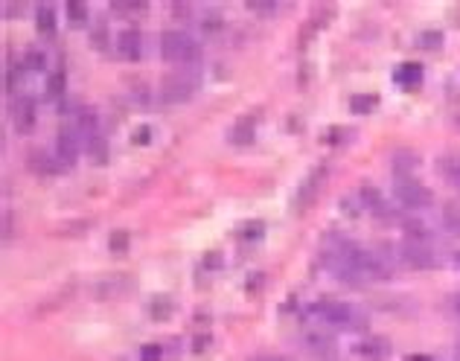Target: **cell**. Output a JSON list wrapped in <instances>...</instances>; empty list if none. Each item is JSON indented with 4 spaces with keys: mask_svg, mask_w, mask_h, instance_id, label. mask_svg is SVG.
Returning <instances> with one entry per match:
<instances>
[{
    "mask_svg": "<svg viewBox=\"0 0 460 361\" xmlns=\"http://www.w3.org/2000/svg\"><path fill=\"white\" fill-rule=\"evenodd\" d=\"M309 318L323 326H335V330H367V318L353 303L332 300V298L309 303Z\"/></svg>",
    "mask_w": 460,
    "mask_h": 361,
    "instance_id": "6da1fadb",
    "label": "cell"
},
{
    "mask_svg": "<svg viewBox=\"0 0 460 361\" xmlns=\"http://www.w3.org/2000/svg\"><path fill=\"white\" fill-rule=\"evenodd\" d=\"M160 56L175 68H199L201 44L187 29H163L160 32Z\"/></svg>",
    "mask_w": 460,
    "mask_h": 361,
    "instance_id": "7a4b0ae2",
    "label": "cell"
},
{
    "mask_svg": "<svg viewBox=\"0 0 460 361\" xmlns=\"http://www.w3.org/2000/svg\"><path fill=\"white\" fill-rule=\"evenodd\" d=\"M199 70L195 68H181V70H169L167 76L160 79V88H158V96L160 102L167 105H178V102H190L195 88H199Z\"/></svg>",
    "mask_w": 460,
    "mask_h": 361,
    "instance_id": "3957f363",
    "label": "cell"
},
{
    "mask_svg": "<svg viewBox=\"0 0 460 361\" xmlns=\"http://www.w3.org/2000/svg\"><path fill=\"white\" fill-rule=\"evenodd\" d=\"M393 195H397L399 204L408 207V210H425V207H431V201H434L431 190L425 187L422 180H417L414 175L393 180Z\"/></svg>",
    "mask_w": 460,
    "mask_h": 361,
    "instance_id": "277c9868",
    "label": "cell"
},
{
    "mask_svg": "<svg viewBox=\"0 0 460 361\" xmlns=\"http://www.w3.org/2000/svg\"><path fill=\"white\" fill-rule=\"evenodd\" d=\"M326 175H330V167H326V163H321V167H315V169H312V172L300 180L298 192H294V210H298V213H306L312 204L318 201V195H321V190H323V184H326Z\"/></svg>",
    "mask_w": 460,
    "mask_h": 361,
    "instance_id": "5b68a950",
    "label": "cell"
},
{
    "mask_svg": "<svg viewBox=\"0 0 460 361\" xmlns=\"http://www.w3.org/2000/svg\"><path fill=\"white\" fill-rule=\"evenodd\" d=\"M135 277L131 274H108V277H100V280L93 283V298L102 300V303H111V300H120L125 294L135 291Z\"/></svg>",
    "mask_w": 460,
    "mask_h": 361,
    "instance_id": "8992f818",
    "label": "cell"
},
{
    "mask_svg": "<svg viewBox=\"0 0 460 361\" xmlns=\"http://www.w3.org/2000/svg\"><path fill=\"white\" fill-rule=\"evenodd\" d=\"M82 135L79 131L68 123L64 128H59V137H56V158H59V163L64 169H70L73 163L79 160V152H82Z\"/></svg>",
    "mask_w": 460,
    "mask_h": 361,
    "instance_id": "52a82bcc",
    "label": "cell"
},
{
    "mask_svg": "<svg viewBox=\"0 0 460 361\" xmlns=\"http://www.w3.org/2000/svg\"><path fill=\"white\" fill-rule=\"evenodd\" d=\"M399 259L405 262L408 268H417V271H425V268L437 266V256H434V251L429 248V245H425V242H411V239L399 248Z\"/></svg>",
    "mask_w": 460,
    "mask_h": 361,
    "instance_id": "ba28073f",
    "label": "cell"
},
{
    "mask_svg": "<svg viewBox=\"0 0 460 361\" xmlns=\"http://www.w3.org/2000/svg\"><path fill=\"white\" fill-rule=\"evenodd\" d=\"M358 201H361V210L373 213L376 219H382V222H393V219H397V210H393V207L382 199V192L376 190V187H370V184H361Z\"/></svg>",
    "mask_w": 460,
    "mask_h": 361,
    "instance_id": "9c48e42d",
    "label": "cell"
},
{
    "mask_svg": "<svg viewBox=\"0 0 460 361\" xmlns=\"http://www.w3.org/2000/svg\"><path fill=\"white\" fill-rule=\"evenodd\" d=\"M256 125H259L256 114H242V117H236L233 125L227 128V143L230 146H248V143H254Z\"/></svg>",
    "mask_w": 460,
    "mask_h": 361,
    "instance_id": "30bf717a",
    "label": "cell"
},
{
    "mask_svg": "<svg viewBox=\"0 0 460 361\" xmlns=\"http://www.w3.org/2000/svg\"><path fill=\"white\" fill-rule=\"evenodd\" d=\"M36 120H38V111H36V102H32V96H18L12 105V123H15V131H21V135H29L32 128H36Z\"/></svg>",
    "mask_w": 460,
    "mask_h": 361,
    "instance_id": "8fae6325",
    "label": "cell"
},
{
    "mask_svg": "<svg viewBox=\"0 0 460 361\" xmlns=\"http://www.w3.org/2000/svg\"><path fill=\"white\" fill-rule=\"evenodd\" d=\"M353 350L365 361H388L390 358V341L379 338V335H367V338H361Z\"/></svg>",
    "mask_w": 460,
    "mask_h": 361,
    "instance_id": "7c38bea8",
    "label": "cell"
},
{
    "mask_svg": "<svg viewBox=\"0 0 460 361\" xmlns=\"http://www.w3.org/2000/svg\"><path fill=\"white\" fill-rule=\"evenodd\" d=\"M300 344H303V350L312 353V355H330V353L335 350V335L326 332V330H321V326H315V330L303 332Z\"/></svg>",
    "mask_w": 460,
    "mask_h": 361,
    "instance_id": "4fadbf2b",
    "label": "cell"
},
{
    "mask_svg": "<svg viewBox=\"0 0 460 361\" xmlns=\"http://www.w3.org/2000/svg\"><path fill=\"white\" fill-rule=\"evenodd\" d=\"M117 53L128 61H137L143 56V32L137 26H125L117 36Z\"/></svg>",
    "mask_w": 460,
    "mask_h": 361,
    "instance_id": "5bb4252c",
    "label": "cell"
},
{
    "mask_svg": "<svg viewBox=\"0 0 460 361\" xmlns=\"http://www.w3.org/2000/svg\"><path fill=\"white\" fill-rule=\"evenodd\" d=\"M437 172L454 192H460V155H454V152L440 155L437 158Z\"/></svg>",
    "mask_w": 460,
    "mask_h": 361,
    "instance_id": "9a60e30c",
    "label": "cell"
},
{
    "mask_svg": "<svg viewBox=\"0 0 460 361\" xmlns=\"http://www.w3.org/2000/svg\"><path fill=\"white\" fill-rule=\"evenodd\" d=\"M85 152L91 155V160L96 163V167H105L108 163V140L102 137V131H93V135L85 137Z\"/></svg>",
    "mask_w": 460,
    "mask_h": 361,
    "instance_id": "2e32d148",
    "label": "cell"
},
{
    "mask_svg": "<svg viewBox=\"0 0 460 361\" xmlns=\"http://www.w3.org/2000/svg\"><path fill=\"white\" fill-rule=\"evenodd\" d=\"M26 163H29V169L36 172V175H56L59 169H64L61 163H59V158L56 155H47V152H32L26 158Z\"/></svg>",
    "mask_w": 460,
    "mask_h": 361,
    "instance_id": "e0dca14e",
    "label": "cell"
},
{
    "mask_svg": "<svg viewBox=\"0 0 460 361\" xmlns=\"http://www.w3.org/2000/svg\"><path fill=\"white\" fill-rule=\"evenodd\" d=\"M393 79L399 82L402 88H420V82H422V64L420 61H402L397 73H393Z\"/></svg>",
    "mask_w": 460,
    "mask_h": 361,
    "instance_id": "ac0fdd59",
    "label": "cell"
},
{
    "mask_svg": "<svg viewBox=\"0 0 460 361\" xmlns=\"http://www.w3.org/2000/svg\"><path fill=\"white\" fill-rule=\"evenodd\" d=\"M417 167H420V155L417 152L399 149L397 155H393V175H397V178H411Z\"/></svg>",
    "mask_w": 460,
    "mask_h": 361,
    "instance_id": "d6986e66",
    "label": "cell"
},
{
    "mask_svg": "<svg viewBox=\"0 0 460 361\" xmlns=\"http://www.w3.org/2000/svg\"><path fill=\"white\" fill-rule=\"evenodd\" d=\"M172 312H175V300L169 294H155L149 300V318H155V321H169Z\"/></svg>",
    "mask_w": 460,
    "mask_h": 361,
    "instance_id": "ffe728a7",
    "label": "cell"
},
{
    "mask_svg": "<svg viewBox=\"0 0 460 361\" xmlns=\"http://www.w3.org/2000/svg\"><path fill=\"white\" fill-rule=\"evenodd\" d=\"M36 26H38V32H44V36H53V32H56V9L50 3H38Z\"/></svg>",
    "mask_w": 460,
    "mask_h": 361,
    "instance_id": "44dd1931",
    "label": "cell"
},
{
    "mask_svg": "<svg viewBox=\"0 0 460 361\" xmlns=\"http://www.w3.org/2000/svg\"><path fill=\"white\" fill-rule=\"evenodd\" d=\"M64 88H68V76H64L61 68L47 73V85H44V91H47V96H50V100H59V96L64 93Z\"/></svg>",
    "mask_w": 460,
    "mask_h": 361,
    "instance_id": "7402d4cb",
    "label": "cell"
},
{
    "mask_svg": "<svg viewBox=\"0 0 460 361\" xmlns=\"http://www.w3.org/2000/svg\"><path fill=\"white\" fill-rule=\"evenodd\" d=\"M376 108H379V96H376V93H355L350 100V111L353 114H370Z\"/></svg>",
    "mask_w": 460,
    "mask_h": 361,
    "instance_id": "603a6c76",
    "label": "cell"
},
{
    "mask_svg": "<svg viewBox=\"0 0 460 361\" xmlns=\"http://www.w3.org/2000/svg\"><path fill=\"white\" fill-rule=\"evenodd\" d=\"M199 26L201 32H207V36H216V32L224 29V15L222 12H201V18H199Z\"/></svg>",
    "mask_w": 460,
    "mask_h": 361,
    "instance_id": "cb8c5ba5",
    "label": "cell"
},
{
    "mask_svg": "<svg viewBox=\"0 0 460 361\" xmlns=\"http://www.w3.org/2000/svg\"><path fill=\"white\" fill-rule=\"evenodd\" d=\"M440 216H443V227H446L452 236H460V204H454V201L446 204Z\"/></svg>",
    "mask_w": 460,
    "mask_h": 361,
    "instance_id": "d4e9b609",
    "label": "cell"
},
{
    "mask_svg": "<svg viewBox=\"0 0 460 361\" xmlns=\"http://www.w3.org/2000/svg\"><path fill=\"white\" fill-rule=\"evenodd\" d=\"M21 61H24L26 70H36V73H38V70L47 68V53L41 50V47H26V53H24Z\"/></svg>",
    "mask_w": 460,
    "mask_h": 361,
    "instance_id": "484cf974",
    "label": "cell"
},
{
    "mask_svg": "<svg viewBox=\"0 0 460 361\" xmlns=\"http://www.w3.org/2000/svg\"><path fill=\"white\" fill-rule=\"evenodd\" d=\"M64 12H68V21H70L73 26H82V24L88 21V6H85V0H68Z\"/></svg>",
    "mask_w": 460,
    "mask_h": 361,
    "instance_id": "4316f807",
    "label": "cell"
},
{
    "mask_svg": "<svg viewBox=\"0 0 460 361\" xmlns=\"http://www.w3.org/2000/svg\"><path fill=\"white\" fill-rule=\"evenodd\" d=\"M128 100L135 102V105H140V108H146L152 102V91H149V85H143V82H135L131 85V91H128Z\"/></svg>",
    "mask_w": 460,
    "mask_h": 361,
    "instance_id": "83f0119b",
    "label": "cell"
},
{
    "mask_svg": "<svg viewBox=\"0 0 460 361\" xmlns=\"http://www.w3.org/2000/svg\"><path fill=\"white\" fill-rule=\"evenodd\" d=\"M420 47H422V50H440V47H443V32L440 29H425L420 36Z\"/></svg>",
    "mask_w": 460,
    "mask_h": 361,
    "instance_id": "f1b7e54d",
    "label": "cell"
},
{
    "mask_svg": "<svg viewBox=\"0 0 460 361\" xmlns=\"http://www.w3.org/2000/svg\"><path fill=\"white\" fill-rule=\"evenodd\" d=\"M111 9L120 15H135V12H146V3L143 0H114Z\"/></svg>",
    "mask_w": 460,
    "mask_h": 361,
    "instance_id": "f546056e",
    "label": "cell"
},
{
    "mask_svg": "<svg viewBox=\"0 0 460 361\" xmlns=\"http://www.w3.org/2000/svg\"><path fill=\"white\" fill-rule=\"evenodd\" d=\"M91 41H93L96 50H105V47H108V24L96 21V24L91 26Z\"/></svg>",
    "mask_w": 460,
    "mask_h": 361,
    "instance_id": "4dcf8cb0",
    "label": "cell"
},
{
    "mask_svg": "<svg viewBox=\"0 0 460 361\" xmlns=\"http://www.w3.org/2000/svg\"><path fill=\"white\" fill-rule=\"evenodd\" d=\"M128 242H131V233H128V231H114L111 239H108V248H111L114 254H123V251L128 248Z\"/></svg>",
    "mask_w": 460,
    "mask_h": 361,
    "instance_id": "1f68e13d",
    "label": "cell"
},
{
    "mask_svg": "<svg viewBox=\"0 0 460 361\" xmlns=\"http://www.w3.org/2000/svg\"><path fill=\"white\" fill-rule=\"evenodd\" d=\"M163 358H167L163 344H146V347H140V361H163Z\"/></svg>",
    "mask_w": 460,
    "mask_h": 361,
    "instance_id": "d6a6232c",
    "label": "cell"
},
{
    "mask_svg": "<svg viewBox=\"0 0 460 361\" xmlns=\"http://www.w3.org/2000/svg\"><path fill=\"white\" fill-rule=\"evenodd\" d=\"M91 224H93V222H88V219H79V222H70V224H61V227H59V236H79V233H85Z\"/></svg>",
    "mask_w": 460,
    "mask_h": 361,
    "instance_id": "836d02e7",
    "label": "cell"
},
{
    "mask_svg": "<svg viewBox=\"0 0 460 361\" xmlns=\"http://www.w3.org/2000/svg\"><path fill=\"white\" fill-rule=\"evenodd\" d=\"M262 231H266V224H262V222H248V224L242 227L239 239H242V242H256V239L262 236Z\"/></svg>",
    "mask_w": 460,
    "mask_h": 361,
    "instance_id": "e575fe53",
    "label": "cell"
},
{
    "mask_svg": "<svg viewBox=\"0 0 460 361\" xmlns=\"http://www.w3.org/2000/svg\"><path fill=\"white\" fill-rule=\"evenodd\" d=\"M219 268H224V256L219 251H210L201 256V271H219Z\"/></svg>",
    "mask_w": 460,
    "mask_h": 361,
    "instance_id": "d590c367",
    "label": "cell"
},
{
    "mask_svg": "<svg viewBox=\"0 0 460 361\" xmlns=\"http://www.w3.org/2000/svg\"><path fill=\"white\" fill-rule=\"evenodd\" d=\"M21 70H26L24 68V61H9L6 64V91H15V85H18V79H21Z\"/></svg>",
    "mask_w": 460,
    "mask_h": 361,
    "instance_id": "8d00e7d4",
    "label": "cell"
},
{
    "mask_svg": "<svg viewBox=\"0 0 460 361\" xmlns=\"http://www.w3.org/2000/svg\"><path fill=\"white\" fill-rule=\"evenodd\" d=\"M245 6H248L251 12H262V15H268V12L277 9L274 0H245Z\"/></svg>",
    "mask_w": 460,
    "mask_h": 361,
    "instance_id": "74e56055",
    "label": "cell"
},
{
    "mask_svg": "<svg viewBox=\"0 0 460 361\" xmlns=\"http://www.w3.org/2000/svg\"><path fill=\"white\" fill-rule=\"evenodd\" d=\"M210 344H213V335L210 332H199L192 338V353H207Z\"/></svg>",
    "mask_w": 460,
    "mask_h": 361,
    "instance_id": "f35d334b",
    "label": "cell"
},
{
    "mask_svg": "<svg viewBox=\"0 0 460 361\" xmlns=\"http://www.w3.org/2000/svg\"><path fill=\"white\" fill-rule=\"evenodd\" d=\"M149 137H152V128H149V125H140V128L135 131V137H131V140H135L137 146H146V143H149Z\"/></svg>",
    "mask_w": 460,
    "mask_h": 361,
    "instance_id": "ab89813d",
    "label": "cell"
},
{
    "mask_svg": "<svg viewBox=\"0 0 460 361\" xmlns=\"http://www.w3.org/2000/svg\"><path fill=\"white\" fill-rule=\"evenodd\" d=\"M262 283H266V274L256 271V274H251V280L245 283V289H248V291H256V289H262Z\"/></svg>",
    "mask_w": 460,
    "mask_h": 361,
    "instance_id": "60d3db41",
    "label": "cell"
},
{
    "mask_svg": "<svg viewBox=\"0 0 460 361\" xmlns=\"http://www.w3.org/2000/svg\"><path fill=\"white\" fill-rule=\"evenodd\" d=\"M248 361H289V358L277 355V353H259V355H251Z\"/></svg>",
    "mask_w": 460,
    "mask_h": 361,
    "instance_id": "b9f144b4",
    "label": "cell"
},
{
    "mask_svg": "<svg viewBox=\"0 0 460 361\" xmlns=\"http://www.w3.org/2000/svg\"><path fill=\"white\" fill-rule=\"evenodd\" d=\"M169 9H172V15H187V12H190V6H187V3H172Z\"/></svg>",
    "mask_w": 460,
    "mask_h": 361,
    "instance_id": "7bdbcfd3",
    "label": "cell"
},
{
    "mask_svg": "<svg viewBox=\"0 0 460 361\" xmlns=\"http://www.w3.org/2000/svg\"><path fill=\"white\" fill-rule=\"evenodd\" d=\"M408 361H431V358H425V355H408Z\"/></svg>",
    "mask_w": 460,
    "mask_h": 361,
    "instance_id": "ee69618b",
    "label": "cell"
},
{
    "mask_svg": "<svg viewBox=\"0 0 460 361\" xmlns=\"http://www.w3.org/2000/svg\"><path fill=\"white\" fill-rule=\"evenodd\" d=\"M454 361H460V341H457V347H454Z\"/></svg>",
    "mask_w": 460,
    "mask_h": 361,
    "instance_id": "f6af8a7d",
    "label": "cell"
},
{
    "mask_svg": "<svg viewBox=\"0 0 460 361\" xmlns=\"http://www.w3.org/2000/svg\"><path fill=\"white\" fill-rule=\"evenodd\" d=\"M454 266H460V254H454Z\"/></svg>",
    "mask_w": 460,
    "mask_h": 361,
    "instance_id": "bcb514c9",
    "label": "cell"
}]
</instances>
